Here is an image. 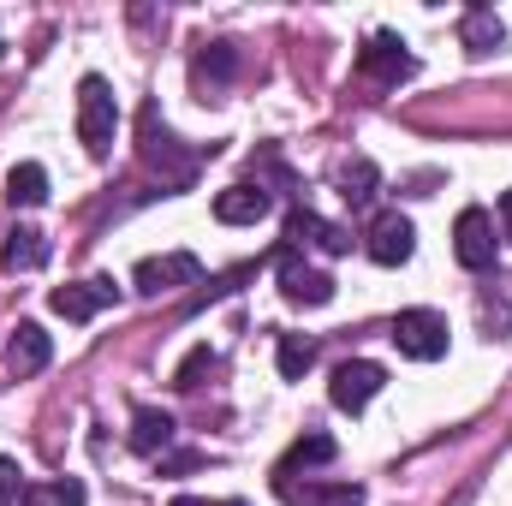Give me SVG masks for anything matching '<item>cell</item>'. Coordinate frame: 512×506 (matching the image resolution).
I'll use <instances>...</instances> for the list:
<instances>
[{"label": "cell", "instance_id": "5", "mask_svg": "<svg viewBox=\"0 0 512 506\" xmlns=\"http://www.w3.org/2000/svg\"><path fill=\"white\" fill-rule=\"evenodd\" d=\"M358 72H364L370 84H405V78L417 72V60H411V48H405L393 30H370V42L358 48Z\"/></svg>", "mask_w": 512, "mask_h": 506}, {"label": "cell", "instance_id": "14", "mask_svg": "<svg viewBox=\"0 0 512 506\" xmlns=\"http://www.w3.org/2000/svg\"><path fill=\"white\" fill-rule=\"evenodd\" d=\"M167 447H173V417L155 411V405H137V411H131V453L161 459Z\"/></svg>", "mask_w": 512, "mask_h": 506}, {"label": "cell", "instance_id": "12", "mask_svg": "<svg viewBox=\"0 0 512 506\" xmlns=\"http://www.w3.org/2000/svg\"><path fill=\"white\" fill-rule=\"evenodd\" d=\"M48 358H54L48 328H42V322H18L12 340H6V364H12V376H36V370H48Z\"/></svg>", "mask_w": 512, "mask_h": 506}, {"label": "cell", "instance_id": "22", "mask_svg": "<svg viewBox=\"0 0 512 506\" xmlns=\"http://www.w3.org/2000/svg\"><path fill=\"white\" fill-rule=\"evenodd\" d=\"M316 364V346L304 334H280V376L286 381H304V370Z\"/></svg>", "mask_w": 512, "mask_h": 506}, {"label": "cell", "instance_id": "9", "mask_svg": "<svg viewBox=\"0 0 512 506\" xmlns=\"http://www.w3.org/2000/svg\"><path fill=\"white\" fill-rule=\"evenodd\" d=\"M280 292H286L292 304H310V310H322V304L334 298V280H328L322 268L298 262V251L286 245V251H280Z\"/></svg>", "mask_w": 512, "mask_h": 506}, {"label": "cell", "instance_id": "18", "mask_svg": "<svg viewBox=\"0 0 512 506\" xmlns=\"http://www.w3.org/2000/svg\"><path fill=\"white\" fill-rule=\"evenodd\" d=\"M6 203H18V209L48 203V173H42L36 161H18V167L6 173Z\"/></svg>", "mask_w": 512, "mask_h": 506}, {"label": "cell", "instance_id": "27", "mask_svg": "<svg viewBox=\"0 0 512 506\" xmlns=\"http://www.w3.org/2000/svg\"><path fill=\"white\" fill-rule=\"evenodd\" d=\"M173 506H227V501H197V495H179Z\"/></svg>", "mask_w": 512, "mask_h": 506}, {"label": "cell", "instance_id": "26", "mask_svg": "<svg viewBox=\"0 0 512 506\" xmlns=\"http://www.w3.org/2000/svg\"><path fill=\"white\" fill-rule=\"evenodd\" d=\"M501 221H507V239H512V191L501 197Z\"/></svg>", "mask_w": 512, "mask_h": 506}, {"label": "cell", "instance_id": "8", "mask_svg": "<svg viewBox=\"0 0 512 506\" xmlns=\"http://www.w3.org/2000/svg\"><path fill=\"white\" fill-rule=\"evenodd\" d=\"M495 221H489V209H465L459 221H453V256L471 268V274H483V268H495Z\"/></svg>", "mask_w": 512, "mask_h": 506}, {"label": "cell", "instance_id": "23", "mask_svg": "<svg viewBox=\"0 0 512 506\" xmlns=\"http://www.w3.org/2000/svg\"><path fill=\"white\" fill-rule=\"evenodd\" d=\"M215 364H221V358H215L209 346H197V352L173 370V387H185V393H191V387H203V376H215Z\"/></svg>", "mask_w": 512, "mask_h": 506}, {"label": "cell", "instance_id": "17", "mask_svg": "<svg viewBox=\"0 0 512 506\" xmlns=\"http://www.w3.org/2000/svg\"><path fill=\"white\" fill-rule=\"evenodd\" d=\"M459 36H465V48H471V54H495V48L507 42V24H501L489 6H471V12H465V24H459Z\"/></svg>", "mask_w": 512, "mask_h": 506}, {"label": "cell", "instance_id": "19", "mask_svg": "<svg viewBox=\"0 0 512 506\" xmlns=\"http://www.w3.org/2000/svg\"><path fill=\"white\" fill-rule=\"evenodd\" d=\"M376 185H382L376 161H364V155H358V161H346V167H340V197H346L352 209H364V203L376 197Z\"/></svg>", "mask_w": 512, "mask_h": 506}, {"label": "cell", "instance_id": "25", "mask_svg": "<svg viewBox=\"0 0 512 506\" xmlns=\"http://www.w3.org/2000/svg\"><path fill=\"white\" fill-rule=\"evenodd\" d=\"M18 495H24L18 465H12V459H0V506H18Z\"/></svg>", "mask_w": 512, "mask_h": 506}, {"label": "cell", "instance_id": "7", "mask_svg": "<svg viewBox=\"0 0 512 506\" xmlns=\"http://www.w3.org/2000/svg\"><path fill=\"white\" fill-rule=\"evenodd\" d=\"M114 298H120V286H114L108 274H96V280H78V286H54V292H48V310L66 316V322H90V316H102Z\"/></svg>", "mask_w": 512, "mask_h": 506}, {"label": "cell", "instance_id": "13", "mask_svg": "<svg viewBox=\"0 0 512 506\" xmlns=\"http://www.w3.org/2000/svg\"><path fill=\"white\" fill-rule=\"evenodd\" d=\"M286 506H364L358 483H298V477H274Z\"/></svg>", "mask_w": 512, "mask_h": 506}, {"label": "cell", "instance_id": "16", "mask_svg": "<svg viewBox=\"0 0 512 506\" xmlns=\"http://www.w3.org/2000/svg\"><path fill=\"white\" fill-rule=\"evenodd\" d=\"M42 262H48V233H36V227H12L6 233V245H0V268L6 274H30Z\"/></svg>", "mask_w": 512, "mask_h": 506}, {"label": "cell", "instance_id": "10", "mask_svg": "<svg viewBox=\"0 0 512 506\" xmlns=\"http://www.w3.org/2000/svg\"><path fill=\"white\" fill-rule=\"evenodd\" d=\"M364 251H370V262H382V268H399V262H411V251H417V227L405 215H382L370 227Z\"/></svg>", "mask_w": 512, "mask_h": 506}, {"label": "cell", "instance_id": "15", "mask_svg": "<svg viewBox=\"0 0 512 506\" xmlns=\"http://www.w3.org/2000/svg\"><path fill=\"white\" fill-rule=\"evenodd\" d=\"M262 215H268V191L262 185H227L215 197V221H227V227H256Z\"/></svg>", "mask_w": 512, "mask_h": 506}, {"label": "cell", "instance_id": "6", "mask_svg": "<svg viewBox=\"0 0 512 506\" xmlns=\"http://www.w3.org/2000/svg\"><path fill=\"white\" fill-rule=\"evenodd\" d=\"M382 387H387V370H382V364H370V358H352V364H340V370H334V381H328V399H334L340 411H352V417H358V411H364V405H370Z\"/></svg>", "mask_w": 512, "mask_h": 506}, {"label": "cell", "instance_id": "20", "mask_svg": "<svg viewBox=\"0 0 512 506\" xmlns=\"http://www.w3.org/2000/svg\"><path fill=\"white\" fill-rule=\"evenodd\" d=\"M334 453H340V447H334V435H298V441H292V453L280 459V471H274V477H292V471H304V465H328Z\"/></svg>", "mask_w": 512, "mask_h": 506}, {"label": "cell", "instance_id": "1", "mask_svg": "<svg viewBox=\"0 0 512 506\" xmlns=\"http://www.w3.org/2000/svg\"><path fill=\"white\" fill-rule=\"evenodd\" d=\"M114 131H120V102H114L108 78H102V72L78 78V137H84V149H90L96 161L114 155Z\"/></svg>", "mask_w": 512, "mask_h": 506}, {"label": "cell", "instance_id": "4", "mask_svg": "<svg viewBox=\"0 0 512 506\" xmlns=\"http://www.w3.org/2000/svg\"><path fill=\"white\" fill-rule=\"evenodd\" d=\"M203 280V262L191 251H167V256H143L131 268V286L143 298H161V292H179V286H197Z\"/></svg>", "mask_w": 512, "mask_h": 506}, {"label": "cell", "instance_id": "3", "mask_svg": "<svg viewBox=\"0 0 512 506\" xmlns=\"http://www.w3.org/2000/svg\"><path fill=\"white\" fill-rule=\"evenodd\" d=\"M173 143H179V137L161 126V114H155V108H143V114H137V149H143V161H149V167H161V179H167V185H191L197 161H191V155H179Z\"/></svg>", "mask_w": 512, "mask_h": 506}, {"label": "cell", "instance_id": "2", "mask_svg": "<svg viewBox=\"0 0 512 506\" xmlns=\"http://www.w3.org/2000/svg\"><path fill=\"white\" fill-rule=\"evenodd\" d=\"M387 340L399 346V358L435 364V358H447V340H453V334H447V316H441V310H399Z\"/></svg>", "mask_w": 512, "mask_h": 506}, {"label": "cell", "instance_id": "24", "mask_svg": "<svg viewBox=\"0 0 512 506\" xmlns=\"http://www.w3.org/2000/svg\"><path fill=\"white\" fill-rule=\"evenodd\" d=\"M233 66H239V60H233V48H227V42H215V48L197 60V78H215V84H221V78H233Z\"/></svg>", "mask_w": 512, "mask_h": 506}, {"label": "cell", "instance_id": "21", "mask_svg": "<svg viewBox=\"0 0 512 506\" xmlns=\"http://www.w3.org/2000/svg\"><path fill=\"white\" fill-rule=\"evenodd\" d=\"M18 506H84V483L66 477V483H24Z\"/></svg>", "mask_w": 512, "mask_h": 506}, {"label": "cell", "instance_id": "11", "mask_svg": "<svg viewBox=\"0 0 512 506\" xmlns=\"http://www.w3.org/2000/svg\"><path fill=\"white\" fill-rule=\"evenodd\" d=\"M286 239H292V251H298V245H316V251H328V256L352 251V233L334 227V221H322V215H310V209H292V215H286Z\"/></svg>", "mask_w": 512, "mask_h": 506}]
</instances>
